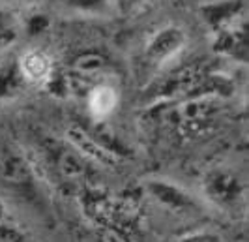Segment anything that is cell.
<instances>
[{"label": "cell", "instance_id": "obj_10", "mask_svg": "<svg viewBox=\"0 0 249 242\" xmlns=\"http://www.w3.org/2000/svg\"><path fill=\"white\" fill-rule=\"evenodd\" d=\"M64 8L81 17H109L114 12L112 0H64Z\"/></svg>", "mask_w": 249, "mask_h": 242}, {"label": "cell", "instance_id": "obj_11", "mask_svg": "<svg viewBox=\"0 0 249 242\" xmlns=\"http://www.w3.org/2000/svg\"><path fill=\"white\" fill-rule=\"evenodd\" d=\"M21 17L12 6L0 4V47H10L21 34Z\"/></svg>", "mask_w": 249, "mask_h": 242}, {"label": "cell", "instance_id": "obj_6", "mask_svg": "<svg viewBox=\"0 0 249 242\" xmlns=\"http://www.w3.org/2000/svg\"><path fill=\"white\" fill-rule=\"evenodd\" d=\"M213 49L223 58L236 64H248V21L240 19L213 34Z\"/></svg>", "mask_w": 249, "mask_h": 242}, {"label": "cell", "instance_id": "obj_3", "mask_svg": "<svg viewBox=\"0 0 249 242\" xmlns=\"http://www.w3.org/2000/svg\"><path fill=\"white\" fill-rule=\"evenodd\" d=\"M204 197L221 210H234L246 197V182L231 167H212L202 177Z\"/></svg>", "mask_w": 249, "mask_h": 242}, {"label": "cell", "instance_id": "obj_12", "mask_svg": "<svg viewBox=\"0 0 249 242\" xmlns=\"http://www.w3.org/2000/svg\"><path fill=\"white\" fill-rule=\"evenodd\" d=\"M51 25V17L47 13H41L37 12L36 8H30V12L26 15L25 19H21V30L23 32H28L32 36L36 34H41L45 32Z\"/></svg>", "mask_w": 249, "mask_h": 242}, {"label": "cell", "instance_id": "obj_16", "mask_svg": "<svg viewBox=\"0 0 249 242\" xmlns=\"http://www.w3.org/2000/svg\"><path fill=\"white\" fill-rule=\"evenodd\" d=\"M10 220V214H8V205L4 203V199H0V223Z\"/></svg>", "mask_w": 249, "mask_h": 242}, {"label": "cell", "instance_id": "obj_1", "mask_svg": "<svg viewBox=\"0 0 249 242\" xmlns=\"http://www.w3.org/2000/svg\"><path fill=\"white\" fill-rule=\"evenodd\" d=\"M0 177L12 191L19 193L25 201H39V179L30 158L23 150L8 147L0 156Z\"/></svg>", "mask_w": 249, "mask_h": 242}, {"label": "cell", "instance_id": "obj_4", "mask_svg": "<svg viewBox=\"0 0 249 242\" xmlns=\"http://www.w3.org/2000/svg\"><path fill=\"white\" fill-rule=\"evenodd\" d=\"M148 195L160 205L161 208L175 212V214H189L199 210V201L195 195H191L186 188L167 179H150L146 180Z\"/></svg>", "mask_w": 249, "mask_h": 242}, {"label": "cell", "instance_id": "obj_9", "mask_svg": "<svg viewBox=\"0 0 249 242\" xmlns=\"http://www.w3.org/2000/svg\"><path fill=\"white\" fill-rule=\"evenodd\" d=\"M30 89L25 79L17 55L4 56L0 60V103H8L19 100Z\"/></svg>", "mask_w": 249, "mask_h": 242}, {"label": "cell", "instance_id": "obj_15", "mask_svg": "<svg viewBox=\"0 0 249 242\" xmlns=\"http://www.w3.org/2000/svg\"><path fill=\"white\" fill-rule=\"evenodd\" d=\"M43 0H0V4L4 6H28V8H36Z\"/></svg>", "mask_w": 249, "mask_h": 242}, {"label": "cell", "instance_id": "obj_8", "mask_svg": "<svg viewBox=\"0 0 249 242\" xmlns=\"http://www.w3.org/2000/svg\"><path fill=\"white\" fill-rule=\"evenodd\" d=\"M17 58H19L21 72L30 87L47 85L54 75V60L45 49L32 47L28 51L17 55Z\"/></svg>", "mask_w": 249, "mask_h": 242}, {"label": "cell", "instance_id": "obj_2", "mask_svg": "<svg viewBox=\"0 0 249 242\" xmlns=\"http://www.w3.org/2000/svg\"><path fill=\"white\" fill-rule=\"evenodd\" d=\"M186 45V28L176 23H167L148 36L142 49V60L150 70H165L169 64L175 62L176 56H180Z\"/></svg>", "mask_w": 249, "mask_h": 242}, {"label": "cell", "instance_id": "obj_7", "mask_svg": "<svg viewBox=\"0 0 249 242\" xmlns=\"http://www.w3.org/2000/svg\"><path fill=\"white\" fill-rule=\"evenodd\" d=\"M87 116L90 120H107L120 105V92L109 81H98L90 85L85 96Z\"/></svg>", "mask_w": 249, "mask_h": 242}, {"label": "cell", "instance_id": "obj_5", "mask_svg": "<svg viewBox=\"0 0 249 242\" xmlns=\"http://www.w3.org/2000/svg\"><path fill=\"white\" fill-rule=\"evenodd\" d=\"M246 0H200L199 13L202 23L215 34L225 26L234 25L240 19H246Z\"/></svg>", "mask_w": 249, "mask_h": 242}, {"label": "cell", "instance_id": "obj_14", "mask_svg": "<svg viewBox=\"0 0 249 242\" xmlns=\"http://www.w3.org/2000/svg\"><path fill=\"white\" fill-rule=\"evenodd\" d=\"M150 0H112L114 12L122 13V15H131L139 12L141 8H144Z\"/></svg>", "mask_w": 249, "mask_h": 242}, {"label": "cell", "instance_id": "obj_13", "mask_svg": "<svg viewBox=\"0 0 249 242\" xmlns=\"http://www.w3.org/2000/svg\"><path fill=\"white\" fill-rule=\"evenodd\" d=\"M176 242H225L223 237L212 229H197L182 235Z\"/></svg>", "mask_w": 249, "mask_h": 242}]
</instances>
